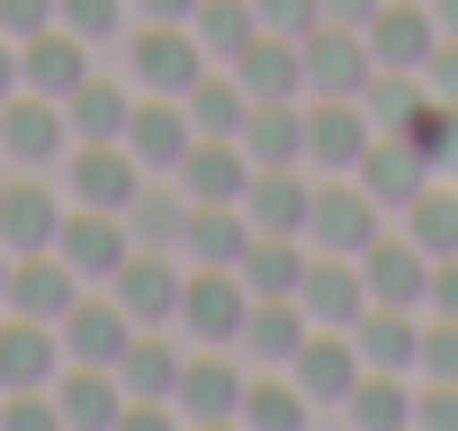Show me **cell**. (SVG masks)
<instances>
[{
  "label": "cell",
  "mask_w": 458,
  "mask_h": 431,
  "mask_svg": "<svg viewBox=\"0 0 458 431\" xmlns=\"http://www.w3.org/2000/svg\"><path fill=\"white\" fill-rule=\"evenodd\" d=\"M243 315H252V288H243V270H198L189 261V288H180V342H198V351H234L243 342Z\"/></svg>",
  "instance_id": "obj_3"
},
{
  "label": "cell",
  "mask_w": 458,
  "mask_h": 431,
  "mask_svg": "<svg viewBox=\"0 0 458 431\" xmlns=\"http://www.w3.org/2000/svg\"><path fill=\"white\" fill-rule=\"evenodd\" d=\"M243 153H252V171L261 162H306V99H252Z\"/></svg>",
  "instance_id": "obj_33"
},
{
  "label": "cell",
  "mask_w": 458,
  "mask_h": 431,
  "mask_svg": "<svg viewBox=\"0 0 458 431\" xmlns=\"http://www.w3.org/2000/svg\"><path fill=\"white\" fill-rule=\"evenodd\" d=\"M431 19H440V37H458V0H431Z\"/></svg>",
  "instance_id": "obj_50"
},
{
  "label": "cell",
  "mask_w": 458,
  "mask_h": 431,
  "mask_svg": "<svg viewBox=\"0 0 458 431\" xmlns=\"http://www.w3.org/2000/svg\"><path fill=\"white\" fill-rule=\"evenodd\" d=\"M55 28V0H0V37H37Z\"/></svg>",
  "instance_id": "obj_44"
},
{
  "label": "cell",
  "mask_w": 458,
  "mask_h": 431,
  "mask_svg": "<svg viewBox=\"0 0 458 431\" xmlns=\"http://www.w3.org/2000/svg\"><path fill=\"white\" fill-rule=\"evenodd\" d=\"M10 261H19V252H10V243H0V297H10Z\"/></svg>",
  "instance_id": "obj_52"
},
{
  "label": "cell",
  "mask_w": 458,
  "mask_h": 431,
  "mask_svg": "<svg viewBox=\"0 0 458 431\" xmlns=\"http://www.w3.org/2000/svg\"><path fill=\"white\" fill-rule=\"evenodd\" d=\"M306 333H315V324H306V306H297V297H252V315H243V342H234V351H243L252 368H288V359L306 351Z\"/></svg>",
  "instance_id": "obj_25"
},
{
  "label": "cell",
  "mask_w": 458,
  "mask_h": 431,
  "mask_svg": "<svg viewBox=\"0 0 458 431\" xmlns=\"http://www.w3.org/2000/svg\"><path fill=\"white\" fill-rule=\"evenodd\" d=\"M55 180H64V198H72V207H117V216H126V207H135V189H144L153 171L126 153V135H81V144L55 162Z\"/></svg>",
  "instance_id": "obj_2"
},
{
  "label": "cell",
  "mask_w": 458,
  "mask_h": 431,
  "mask_svg": "<svg viewBox=\"0 0 458 431\" xmlns=\"http://www.w3.org/2000/svg\"><path fill=\"white\" fill-rule=\"evenodd\" d=\"M99 63H108V55H99L90 37H72V28H37V37H19V90H37V99H72Z\"/></svg>",
  "instance_id": "obj_9"
},
{
  "label": "cell",
  "mask_w": 458,
  "mask_h": 431,
  "mask_svg": "<svg viewBox=\"0 0 458 431\" xmlns=\"http://www.w3.org/2000/svg\"><path fill=\"white\" fill-rule=\"evenodd\" d=\"M64 359H90V368H117V351L135 342V315L108 297V288H81L72 306H64Z\"/></svg>",
  "instance_id": "obj_17"
},
{
  "label": "cell",
  "mask_w": 458,
  "mask_h": 431,
  "mask_svg": "<svg viewBox=\"0 0 458 431\" xmlns=\"http://www.w3.org/2000/svg\"><path fill=\"white\" fill-rule=\"evenodd\" d=\"M55 252L81 270V288H108L117 270H126V252H135V225L117 207H64V234H55Z\"/></svg>",
  "instance_id": "obj_8"
},
{
  "label": "cell",
  "mask_w": 458,
  "mask_h": 431,
  "mask_svg": "<svg viewBox=\"0 0 458 431\" xmlns=\"http://www.w3.org/2000/svg\"><path fill=\"white\" fill-rule=\"evenodd\" d=\"M198 0H135V19H189Z\"/></svg>",
  "instance_id": "obj_49"
},
{
  "label": "cell",
  "mask_w": 458,
  "mask_h": 431,
  "mask_svg": "<svg viewBox=\"0 0 458 431\" xmlns=\"http://www.w3.org/2000/svg\"><path fill=\"white\" fill-rule=\"evenodd\" d=\"M315 10H324V28H360L369 37V19L386 10V0H315Z\"/></svg>",
  "instance_id": "obj_46"
},
{
  "label": "cell",
  "mask_w": 458,
  "mask_h": 431,
  "mask_svg": "<svg viewBox=\"0 0 458 431\" xmlns=\"http://www.w3.org/2000/svg\"><path fill=\"white\" fill-rule=\"evenodd\" d=\"M180 198L189 207H243V189H252V153H243V135H198L189 153H180Z\"/></svg>",
  "instance_id": "obj_12"
},
{
  "label": "cell",
  "mask_w": 458,
  "mask_h": 431,
  "mask_svg": "<svg viewBox=\"0 0 458 431\" xmlns=\"http://www.w3.org/2000/svg\"><path fill=\"white\" fill-rule=\"evenodd\" d=\"M243 377H252V359H243V351H198V342H189L171 404H180L189 422H225V413H243Z\"/></svg>",
  "instance_id": "obj_13"
},
{
  "label": "cell",
  "mask_w": 458,
  "mask_h": 431,
  "mask_svg": "<svg viewBox=\"0 0 458 431\" xmlns=\"http://www.w3.org/2000/svg\"><path fill=\"white\" fill-rule=\"evenodd\" d=\"M306 422H315V404H306V386L288 368H252L243 377V431H306Z\"/></svg>",
  "instance_id": "obj_34"
},
{
  "label": "cell",
  "mask_w": 458,
  "mask_h": 431,
  "mask_svg": "<svg viewBox=\"0 0 458 431\" xmlns=\"http://www.w3.org/2000/svg\"><path fill=\"white\" fill-rule=\"evenodd\" d=\"M0 431H64V404H55V386L0 395Z\"/></svg>",
  "instance_id": "obj_40"
},
{
  "label": "cell",
  "mask_w": 458,
  "mask_h": 431,
  "mask_svg": "<svg viewBox=\"0 0 458 431\" xmlns=\"http://www.w3.org/2000/svg\"><path fill=\"white\" fill-rule=\"evenodd\" d=\"M413 431H458V386L413 377Z\"/></svg>",
  "instance_id": "obj_42"
},
{
  "label": "cell",
  "mask_w": 458,
  "mask_h": 431,
  "mask_svg": "<svg viewBox=\"0 0 458 431\" xmlns=\"http://www.w3.org/2000/svg\"><path fill=\"white\" fill-rule=\"evenodd\" d=\"M431 315H458V252L431 261Z\"/></svg>",
  "instance_id": "obj_47"
},
{
  "label": "cell",
  "mask_w": 458,
  "mask_h": 431,
  "mask_svg": "<svg viewBox=\"0 0 458 431\" xmlns=\"http://www.w3.org/2000/svg\"><path fill=\"white\" fill-rule=\"evenodd\" d=\"M306 207H315V171L306 162H261L252 189H243L252 234H306Z\"/></svg>",
  "instance_id": "obj_20"
},
{
  "label": "cell",
  "mask_w": 458,
  "mask_h": 431,
  "mask_svg": "<svg viewBox=\"0 0 458 431\" xmlns=\"http://www.w3.org/2000/svg\"><path fill=\"white\" fill-rule=\"evenodd\" d=\"M413 377H431V386H458V315H422V351H413Z\"/></svg>",
  "instance_id": "obj_39"
},
{
  "label": "cell",
  "mask_w": 458,
  "mask_h": 431,
  "mask_svg": "<svg viewBox=\"0 0 458 431\" xmlns=\"http://www.w3.org/2000/svg\"><path fill=\"white\" fill-rule=\"evenodd\" d=\"M0 99H19V37H0Z\"/></svg>",
  "instance_id": "obj_48"
},
{
  "label": "cell",
  "mask_w": 458,
  "mask_h": 431,
  "mask_svg": "<svg viewBox=\"0 0 458 431\" xmlns=\"http://www.w3.org/2000/svg\"><path fill=\"white\" fill-rule=\"evenodd\" d=\"M243 243H252L243 207H189V225H180V261H198V270H234Z\"/></svg>",
  "instance_id": "obj_30"
},
{
  "label": "cell",
  "mask_w": 458,
  "mask_h": 431,
  "mask_svg": "<svg viewBox=\"0 0 458 431\" xmlns=\"http://www.w3.org/2000/svg\"><path fill=\"white\" fill-rule=\"evenodd\" d=\"M369 144H377L369 99H306V171L315 180H351Z\"/></svg>",
  "instance_id": "obj_7"
},
{
  "label": "cell",
  "mask_w": 458,
  "mask_h": 431,
  "mask_svg": "<svg viewBox=\"0 0 458 431\" xmlns=\"http://www.w3.org/2000/svg\"><path fill=\"white\" fill-rule=\"evenodd\" d=\"M180 108H189V126H198V135H243L252 90H243V72H234V63H207V72L180 90Z\"/></svg>",
  "instance_id": "obj_29"
},
{
  "label": "cell",
  "mask_w": 458,
  "mask_h": 431,
  "mask_svg": "<svg viewBox=\"0 0 458 431\" xmlns=\"http://www.w3.org/2000/svg\"><path fill=\"white\" fill-rule=\"evenodd\" d=\"M180 288H189V261L162 252V243H135L126 270L108 279V297H117L135 324H180Z\"/></svg>",
  "instance_id": "obj_10"
},
{
  "label": "cell",
  "mask_w": 458,
  "mask_h": 431,
  "mask_svg": "<svg viewBox=\"0 0 458 431\" xmlns=\"http://www.w3.org/2000/svg\"><path fill=\"white\" fill-rule=\"evenodd\" d=\"M342 422L351 431H413V368H369L342 395Z\"/></svg>",
  "instance_id": "obj_28"
},
{
  "label": "cell",
  "mask_w": 458,
  "mask_h": 431,
  "mask_svg": "<svg viewBox=\"0 0 458 431\" xmlns=\"http://www.w3.org/2000/svg\"><path fill=\"white\" fill-rule=\"evenodd\" d=\"M360 270H369V306H413V315H431V252H422L413 234H377V243L360 252Z\"/></svg>",
  "instance_id": "obj_15"
},
{
  "label": "cell",
  "mask_w": 458,
  "mask_h": 431,
  "mask_svg": "<svg viewBox=\"0 0 458 431\" xmlns=\"http://www.w3.org/2000/svg\"><path fill=\"white\" fill-rule=\"evenodd\" d=\"M297 306H306V324H315V333H351V324L369 315V270H360V261H342V252H315V261H306Z\"/></svg>",
  "instance_id": "obj_16"
},
{
  "label": "cell",
  "mask_w": 458,
  "mask_h": 431,
  "mask_svg": "<svg viewBox=\"0 0 458 431\" xmlns=\"http://www.w3.org/2000/svg\"><path fill=\"white\" fill-rule=\"evenodd\" d=\"M180 359H189V342H180L171 324H135V342L117 351V377H126V395H153V404H171V386H180Z\"/></svg>",
  "instance_id": "obj_26"
},
{
  "label": "cell",
  "mask_w": 458,
  "mask_h": 431,
  "mask_svg": "<svg viewBox=\"0 0 458 431\" xmlns=\"http://www.w3.org/2000/svg\"><path fill=\"white\" fill-rule=\"evenodd\" d=\"M117 72H126L135 90L180 99V90L207 72V46H198V28H189V19H135V28L117 37Z\"/></svg>",
  "instance_id": "obj_1"
},
{
  "label": "cell",
  "mask_w": 458,
  "mask_h": 431,
  "mask_svg": "<svg viewBox=\"0 0 458 431\" xmlns=\"http://www.w3.org/2000/svg\"><path fill=\"white\" fill-rule=\"evenodd\" d=\"M377 234H386V207H377L360 180H315V207H306V243H315V252L360 261Z\"/></svg>",
  "instance_id": "obj_4"
},
{
  "label": "cell",
  "mask_w": 458,
  "mask_h": 431,
  "mask_svg": "<svg viewBox=\"0 0 458 431\" xmlns=\"http://www.w3.org/2000/svg\"><path fill=\"white\" fill-rule=\"evenodd\" d=\"M64 117H72V144H81V135H126V117H135V81H126L117 63H99V72L64 99Z\"/></svg>",
  "instance_id": "obj_31"
},
{
  "label": "cell",
  "mask_w": 458,
  "mask_h": 431,
  "mask_svg": "<svg viewBox=\"0 0 458 431\" xmlns=\"http://www.w3.org/2000/svg\"><path fill=\"white\" fill-rule=\"evenodd\" d=\"M422 81H431V99H449V108H458V37H440V46H431Z\"/></svg>",
  "instance_id": "obj_45"
},
{
  "label": "cell",
  "mask_w": 458,
  "mask_h": 431,
  "mask_svg": "<svg viewBox=\"0 0 458 431\" xmlns=\"http://www.w3.org/2000/svg\"><path fill=\"white\" fill-rule=\"evenodd\" d=\"M234 72H243L252 99H306V55H297V37H252V46L234 55Z\"/></svg>",
  "instance_id": "obj_32"
},
{
  "label": "cell",
  "mask_w": 458,
  "mask_h": 431,
  "mask_svg": "<svg viewBox=\"0 0 458 431\" xmlns=\"http://www.w3.org/2000/svg\"><path fill=\"white\" fill-rule=\"evenodd\" d=\"M55 404H64V431H117V413H126V377H117V368H90V359H64Z\"/></svg>",
  "instance_id": "obj_24"
},
{
  "label": "cell",
  "mask_w": 458,
  "mask_h": 431,
  "mask_svg": "<svg viewBox=\"0 0 458 431\" xmlns=\"http://www.w3.org/2000/svg\"><path fill=\"white\" fill-rule=\"evenodd\" d=\"M351 342H360L369 368H413V351H422V315H413V306H369V315L351 324Z\"/></svg>",
  "instance_id": "obj_35"
},
{
  "label": "cell",
  "mask_w": 458,
  "mask_h": 431,
  "mask_svg": "<svg viewBox=\"0 0 458 431\" xmlns=\"http://www.w3.org/2000/svg\"><path fill=\"white\" fill-rule=\"evenodd\" d=\"M252 10H261V37H315L324 28L315 0H252Z\"/></svg>",
  "instance_id": "obj_41"
},
{
  "label": "cell",
  "mask_w": 458,
  "mask_h": 431,
  "mask_svg": "<svg viewBox=\"0 0 458 431\" xmlns=\"http://www.w3.org/2000/svg\"><path fill=\"white\" fill-rule=\"evenodd\" d=\"M55 28H72V37H90L99 55L135 28V0H55Z\"/></svg>",
  "instance_id": "obj_38"
},
{
  "label": "cell",
  "mask_w": 458,
  "mask_h": 431,
  "mask_svg": "<svg viewBox=\"0 0 458 431\" xmlns=\"http://www.w3.org/2000/svg\"><path fill=\"white\" fill-rule=\"evenodd\" d=\"M306 261H315V243H306V234H252L234 270H243V288H252V297H297V288H306Z\"/></svg>",
  "instance_id": "obj_27"
},
{
  "label": "cell",
  "mask_w": 458,
  "mask_h": 431,
  "mask_svg": "<svg viewBox=\"0 0 458 431\" xmlns=\"http://www.w3.org/2000/svg\"><path fill=\"white\" fill-rule=\"evenodd\" d=\"M288 377L306 386V404H315V413H342V395L369 377V359H360V342H351V333H306V351L288 359Z\"/></svg>",
  "instance_id": "obj_19"
},
{
  "label": "cell",
  "mask_w": 458,
  "mask_h": 431,
  "mask_svg": "<svg viewBox=\"0 0 458 431\" xmlns=\"http://www.w3.org/2000/svg\"><path fill=\"white\" fill-rule=\"evenodd\" d=\"M64 180L55 171H0V243L10 252H55L64 234Z\"/></svg>",
  "instance_id": "obj_6"
},
{
  "label": "cell",
  "mask_w": 458,
  "mask_h": 431,
  "mask_svg": "<svg viewBox=\"0 0 458 431\" xmlns=\"http://www.w3.org/2000/svg\"><path fill=\"white\" fill-rule=\"evenodd\" d=\"M351 180H360V189H369V198H377L386 216H404V207H413V198H422V189H431L440 171L422 162V144H413V135H395V126H377V144L360 153V171H351Z\"/></svg>",
  "instance_id": "obj_14"
},
{
  "label": "cell",
  "mask_w": 458,
  "mask_h": 431,
  "mask_svg": "<svg viewBox=\"0 0 458 431\" xmlns=\"http://www.w3.org/2000/svg\"><path fill=\"white\" fill-rule=\"evenodd\" d=\"M404 234H413L431 261H449V252H458V189H440V180H431V189L404 207Z\"/></svg>",
  "instance_id": "obj_37"
},
{
  "label": "cell",
  "mask_w": 458,
  "mask_h": 431,
  "mask_svg": "<svg viewBox=\"0 0 458 431\" xmlns=\"http://www.w3.org/2000/svg\"><path fill=\"white\" fill-rule=\"evenodd\" d=\"M189 28H198L207 63H234V55L261 37V10H252V0H198V10H189Z\"/></svg>",
  "instance_id": "obj_36"
},
{
  "label": "cell",
  "mask_w": 458,
  "mask_h": 431,
  "mask_svg": "<svg viewBox=\"0 0 458 431\" xmlns=\"http://www.w3.org/2000/svg\"><path fill=\"white\" fill-rule=\"evenodd\" d=\"M64 153H72V117H64V99H37V90L0 99V171H55Z\"/></svg>",
  "instance_id": "obj_5"
},
{
  "label": "cell",
  "mask_w": 458,
  "mask_h": 431,
  "mask_svg": "<svg viewBox=\"0 0 458 431\" xmlns=\"http://www.w3.org/2000/svg\"><path fill=\"white\" fill-rule=\"evenodd\" d=\"M431 46H440L431 0H386V10L369 19V55H377V72H422Z\"/></svg>",
  "instance_id": "obj_22"
},
{
  "label": "cell",
  "mask_w": 458,
  "mask_h": 431,
  "mask_svg": "<svg viewBox=\"0 0 458 431\" xmlns=\"http://www.w3.org/2000/svg\"><path fill=\"white\" fill-rule=\"evenodd\" d=\"M297 55H306V99H360L377 81V55L360 28H315V37H297Z\"/></svg>",
  "instance_id": "obj_11"
},
{
  "label": "cell",
  "mask_w": 458,
  "mask_h": 431,
  "mask_svg": "<svg viewBox=\"0 0 458 431\" xmlns=\"http://www.w3.org/2000/svg\"><path fill=\"white\" fill-rule=\"evenodd\" d=\"M55 377H64V333L0 306V395H28V386H55Z\"/></svg>",
  "instance_id": "obj_18"
},
{
  "label": "cell",
  "mask_w": 458,
  "mask_h": 431,
  "mask_svg": "<svg viewBox=\"0 0 458 431\" xmlns=\"http://www.w3.org/2000/svg\"><path fill=\"white\" fill-rule=\"evenodd\" d=\"M198 144V126H189V108L180 99H162V90H135V117H126V153L144 162V171H180V153Z\"/></svg>",
  "instance_id": "obj_21"
},
{
  "label": "cell",
  "mask_w": 458,
  "mask_h": 431,
  "mask_svg": "<svg viewBox=\"0 0 458 431\" xmlns=\"http://www.w3.org/2000/svg\"><path fill=\"white\" fill-rule=\"evenodd\" d=\"M117 431H189V413H180V404H153V395H126Z\"/></svg>",
  "instance_id": "obj_43"
},
{
  "label": "cell",
  "mask_w": 458,
  "mask_h": 431,
  "mask_svg": "<svg viewBox=\"0 0 458 431\" xmlns=\"http://www.w3.org/2000/svg\"><path fill=\"white\" fill-rule=\"evenodd\" d=\"M81 297V270L64 261V252H19L10 261V315H37V324H64V306Z\"/></svg>",
  "instance_id": "obj_23"
},
{
  "label": "cell",
  "mask_w": 458,
  "mask_h": 431,
  "mask_svg": "<svg viewBox=\"0 0 458 431\" xmlns=\"http://www.w3.org/2000/svg\"><path fill=\"white\" fill-rule=\"evenodd\" d=\"M189 431H243V413H225V422H189Z\"/></svg>",
  "instance_id": "obj_51"
}]
</instances>
